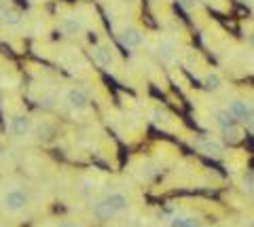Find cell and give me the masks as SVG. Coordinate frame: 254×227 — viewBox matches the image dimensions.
I'll use <instances>...</instances> for the list:
<instances>
[{
    "label": "cell",
    "instance_id": "cell-1",
    "mask_svg": "<svg viewBox=\"0 0 254 227\" xmlns=\"http://www.w3.org/2000/svg\"><path fill=\"white\" fill-rule=\"evenodd\" d=\"M32 202H34V193L30 183L23 178H6L4 183H0V215L2 217H23L30 210Z\"/></svg>",
    "mask_w": 254,
    "mask_h": 227
},
{
    "label": "cell",
    "instance_id": "cell-2",
    "mask_svg": "<svg viewBox=\"0 0 254 227\" xmlns=\"http://www.w3.org/2000/svg\"><path fill=\"white\" fill-rule=\"evenodd\" d=\"M131 193L127 189H108L93 200L91 204V219L98 223H113L121 219L131 208Z\"/></svg>",
    "mask_w": 254,
    "mask_h": 227
},
{
    "label": "cell",
    "instance_id": "cell-3",
    "mask_svg": "<svg viewBox=\"0 0 254 227\" xmlns=\"http://www.w3.org/2000/svg\"><path fill=\"white\" fill-rule=\"evenodd\" d=\"M60 102L72 115H85V113H89V108H91L89 93H87V89L81 87V85H68V87H64L60 93Z\"/></svg>",
    "mask_w": 254,
    "mask_h": 227
},
{
    "label": "cell",
    "instance_id": "cell-4",
    "mask_svg": "<svg viewBox=\"0 0 254 227\" xmlns=\"http://www.w3.org/2000/svg\"><path fill=\"white\" fill-rule=\"evenodd\" d=\"M214 125H216L218 134L227 140V143H240L244 138V125L233 119V115L227 108H214Z\"/></svg>",
    "mask_w": 254,
    "mask_h": 227
},
{
    "label": "cell",
    "instance_id": "cell-5",
    "mask_svg": "<svg viewBox=\"0 0 254 227\" xmlns=\"http://www.w3.org/2000/svg\"><path fill=\"white\" fill-rule=\"evenodd\" d=\"M227 111L233 115V119L240 121L244 128L254 130V104L250 100H246L242 96H231L227 100Z\"/></svg>",
    "mask_w": 254,
    "mask_h": 227
},
{
    "label": "cell",
    "instance_id": "cell-6",
    "mask_svg": "<svg viewBox=\"0 0 254 227\" xmlns=\"http://www.w3.org/2000/svg\"><path fill=\"white\" fill-rule=\"evenodd\" d=\"M165 227H203V219L195 210H176L168 215Z\"/></svg>",
    "mask_w": 254,
    "mask_h": 227
},
{
    "label": "cell",
    "instance_id": "cell-7",
    "mask_svg": "<svg viewBox=\"0 0 254 227\" xmlns=\"http://www.w3.org/2000/svg\"><path fill=\"white\" fill-rule=\"evenodd\" d=\"M119 41L127 49H140V47H144L146 36L138 26H123L119 30Z\"/></svg>",
    "mask_w": 254,
    "mask_h": 227
},
{
    "label": "cell",
    "instance_id": "cell-8",
    "mask_svg": "<svg viewBox=\"0 0 254 227\" xmlns=\"http://www.w3.org/2000/svg\"><path fill=\"white\" fill-rule=\"evenodd\" d=\"M6 130H9V134L15 138H26L32 132V121L28 115L13 113V115H9V119H6Z\"/></svg>",
    "mask_w": 254,
    "mask_h": 227
},
{
    "label": "cell",
    "instance_id": "cell-9",
    "mask_svg": "<svg viewBox=\"0 0 254 227\" xmlns=\"http://www.w3.org/2000/svg\"><path fill=\"white\" fill-rule=\"evenodd\" d=\"M155 53L163 64H172V62H176V58H178V43L170 36L159 38L157 47H155Z\"/></svg>",
    "mask_w": 254,
    "mask_h": 227
},
{
    "label": "cell",
    "instance_id": "cell-10",
    "mask_svg": "<svg viewBox=\"0 0 254 227\" xmlns=\"http://www.w3.org/2000/svg\"><path fill=\"white\" fill-rule=\"evenodd\" d=\"M195 149H199L208 157H222V153H225V145H222L218 138H212V136L195 140Z\"/></svg>",
    "mask_w": 254,
    "mask_h": 227
},
{
    "label": "cell",
    "instance_id": "cell-11",
    "mask_svg": "<svg viewBox=\"0 0 254 227\" xmlns=\"http://www.w3.org/2000/svg\"><path fill=\"white\" fill-rule=\"evenodd\" d=\"M201 85L210 91H220L225 87V79H222V75L216 73V70H208V73L201 76Z\"/></svg>",
    "mask_w": 254,
    "mask_h": 227
},
{
    "label": "cell",
    "instance_id": "cell-12",
    "mask_svg": "<svg viewBox=\"0 0 254 227\" xmlns=\"http://www.w3.org/2000/svg\"><path fill=\"white\" fill-rule=\"evenodd\" d=\"M91 56H93V60L98 62L100 66H104L106 70L113 68V53H110L106 47H93V49H91Z\"/></svg>",
    "mask_w": 254,
    "mask_h": 227
},
{
    "label": "cell",
    "instance_id": "cell-13",
    "mask_svg": "<svg viewBox=\"0 0 254 227\" xmlns=\"http://www.w3.org/2000/svg\"><path fill=\"white\" fill-rule=\"evenodd\" d=\"M62 32L66 36H76L83 32V21L78 17H64L62 21Z\"/></svg>",
    "mask_w": 254,
    "mask_h": 227
},
{
    "label": "cell",
    "instance_id": "cell-14",
    "mask_svg": "<svg viewBox=\"0 0 254 227\" xmlns=\"http://www.w3.org/2000/svg\"><path fill=\"white\" fill-rule=\"evenodd\" d=\"M0 21L4 23V26H9V28H17L21 26V13L17 9H11V6H6V9L0 13Z\"/></svg>",
    "mask_w": 254,
    "mask_h": 227
},
{
    "label": "cell",
    "instance_id": "cell-15",
    "mask_svg": "<svg viewBox=\"0 0 254 227\" xmlns=\"http://www.w3.org/2000/svg\"><path fill=\"white\" fill-rule=\"evenodd\" d=\"M43 227H87L83 221H78V219H70V217H62V219H53L47 225Z\"/></svg>",
    "mask_w": 254,
    "mask_h": 227
},
{
    "label": "cell",
    "instance_id": "cell-16",
    "mask_svg": "<svg viewBox=\"0 0 254 227\" xmlns=\"http://www.w3.org/2000/svg\"><path fill=\"white\" fill-rule=\"evenodd\" d=\"M240 187H242V191L246 195L254 198V172H246V174L242 176V181H240Z\"/></svg>",
    "mask_w": 254,
    "mask_h": 227
},
{
    "label": "cell",
    "instance_id": "cell-17",
    "mask_svg": "<svg viewBox=\"0 0 254 227\" xmlns=\"http://www.w3.org/2000/svg\"><path fill=\"white\" fill-rule=\"evenodd\" d=\"M150 117H153V121L157 125H165L168 121H172V115L168 111H163V108H153V111H150Z\"/></svg>",
    "mask_w": 254,
    "mask_h": 227
},
{
    "label": "cell",
    "instance_id": "cell-18",
    "mask_svg": "<svg viewBox=\"0 0 254 227\" xmlns=\"http://www.w3.org/2000/svg\"><path fill=\"white\" fill-rule=\"evenodd\" d=\"M182 4L187 6V9H193V6H197V2H199V0H180Z\"/></svg>",
    "mask_w": 254,
    "mask_h": 227
},
{
    "label": "cell",
    "instance_id": "cell-19",
    "mask_svg": "<svg viewBox=\"0 0 254 227\" xmlns=\"http://www.w3.org/2000/svg\"><path fill=\"white\" fill-rule=\"evenodd\" d=\"M6 6H9V4H6V2H4V0H0V13H2V11L6 9Z\"/></svg>",
    "mask_w": 254,
    "mask_h": 227
},
{
    "label": "cell",
    "instance_id": "cell-20",
    "mask_svg": "<svg viewBox=\"0 0 254 227\" xmlns=\"http://www.w3.org/2000/svg\"><path fill=\"white\" fill-rule=\"evenodd\" d=\"M89 185H98V183H95V181H89ZM85 191H87V193H91V191H95V189H91V187H87Z\"/></svg>",
    "mask_w": 254,
    "mask_h": 227
},
{
    "label": "cell",
    "instance_id": "cell-21",
    "mask_svg": "<svg viewBox=\"0 0 254 227\" xmlns=\"http://www.w3.org/2000/svg\"><path fill=\"white\" fill-rule=\"evenodd\" d=\"M248 41H250V45L254 47V32H250V34H248Z\"/></svg>",
    "mask_w": 254,
    "mask_h": 227
},
{
    "label": "cell",
    "instance_id": "cell-22",
    "mask_svg": "<svg viewBox=\"0 0 254 227\" xmlns=\"http://www.w3.org/2000/svg\"><path fill=\"white\" fill-rule=\"evenodd\" d=\"M240 2H244V4H254V0H240Z\"/></svg>",
    "mask_w": 254,
    "mask_h": 227
},
{
    "label": "cell",
    "instance_id": "cell-23",
    "mask_svg": "<svg viewBox=\"0 0 254 227\" xmlns=\"http://www.w3.org/2000/svg\"><path fill=\"white\" fill-rule=\"evenodd\" d=\"M205 2H216V0H205Z\"/></svg>",
    "mask_w": 254,
    "mask_h": 227
},
{
    "label": "cell",
    "instance_id": "cell-24",
    "mask_svg": "<svg viewBox=\"0 0 254 227\" xmlns=\"http://www.w3.org/2000/svg\"><path fill=\"white\" fill-rule=\"evenodd\" d=\"M125 2H133V0H125Z\"/></svg>",
    "mask_w": 254,
    "mask_h": 227
},
{
    "label": "cell",
    "instance_id": "cell-25",
    "mask_svg": "<svg viewBox=\"0 0 254 227\" xmlns=\"http://www.w3.org/2000/svg\"><path fill=\"white\" fill-rule=\"evenodd\" d=\"M252 104H254V102H252Z\"/></svg>",
    "mask_w": 254,
    "mask_h": 227
}]
</instances>
